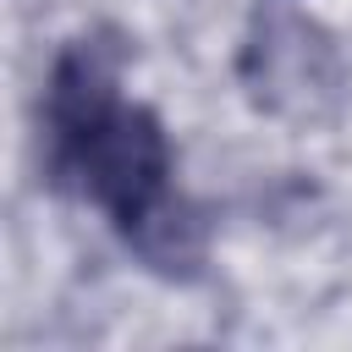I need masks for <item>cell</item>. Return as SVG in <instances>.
Returning <instances> with one entry per match:
<instances>
[{
  "mask_svg": "<svg viewBox=\"0 0 352 352\" xmlns=\"http://www.w3.org/2000/svg\"><path fill=\"white\" fill-rule=\"evenodd\" d=\"M126 44L88 28L60 44L38 99L44 182L94 204L116 236L165 280H192L209 258V214L176 187V148L154 104L121 94Z\"/></svg>",
  "mask_w": 352,
  "mask_h": 352,
  "instance_id": "cell-1",
  "label": "cell"
},
{
  "mask_svg": "<svg viewBox=\"0 0 352 352\" xmlns=\"http://www.w3.org/2000/svg\"><path fill=\"white\" fill-rule=\"evenodd\" d=\"M236 72L248 99L280 121H319L341 104V88H346L336 38L286 6H270L248 22Z\"/></svg>",
  "mask_w": 352,
  "mask_h": 352,
  "instance_id": "cell-2",
  "label": "cell"
}]
</instances>
